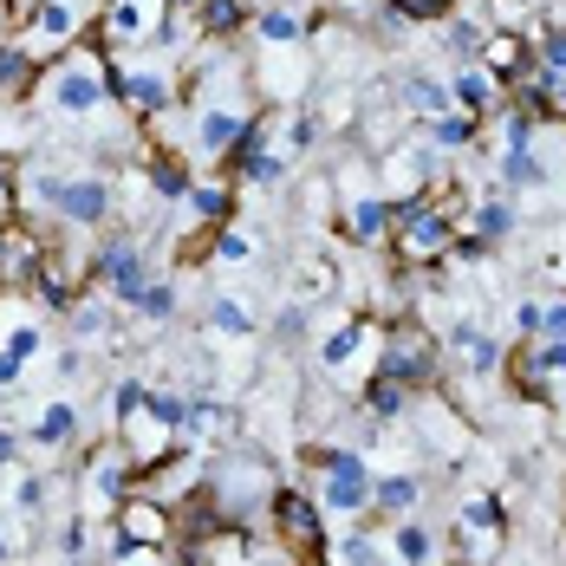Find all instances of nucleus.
Instances as JSON below:
<instances>
[{"label":"nucleus","mask_w":566,"mask_h":566,"mask_svg":"<svg viewBox=\"0 0 566 566\" xmlns=\"http://www.w3.org/2000/svg\"><path fill=\"white\" fill-rule=\"evenodd\" d=\"M117 98V59L105 53V40L98 46H85V40H72L53 65H40V112L53 117H98V105H112Z\"/></svg>","instance_id":"f257e3e1"},{"label":"nucleus","mask_w":566,"mask_h":566,"mask_svg":"<svg viewBox=\"0 0 566 566\" xmlns=\"http://www.w3.org/2000/svg\"><path fill=\"white\" fill-rule=\"evenodd\" d=\"M27 196L46 202L65 228H105L112 222V176L98 170H33Z\"/></svg>","instance_id":"f03ea898"},{"label":"nucleus","mask_w":566,"mask_h":566,"mask_svg":"<svg viewBox=\"0 0 566 566\" xmlns=\"http://www.w3.org/2000/svg\"><path fill=\"white\" fill-rule=\"evenodd\" d=\"M391 234H397V254H403L410 268H423V261H443V254H450L462 228H455L450 202H437L430 189H417V196H403V202H397Z\"/></svg>","instance_id":"7ed1b4c3"},{"label":"nucleus","mask_w":566,"mask_h":566,"mask_svg":"<svg viewBox=\"0 0 566 566\" xmlns=\"http://www.w3.org/2000/svg\"><path fill=\"white\" fill-rule=\"evenodd\" d=\"M85 286H105L112 300H137L144 286H150V254H144V241L137 234H105L98 248H92V281Z\"/></svg>","instance_id":"20e7f679"},{"label":"nucleus","mask_w":566,"mask_h":566,"mask_svg":"<svg viewBox=\"0 0 566 566\" xmlns=\"http://www.w3.org/2000/svg\"><path fill=\"white\" fill-rule=\"evenodd\" d=\"M170 0H105V53H130V46H157V33L170 27Z\"/></svg>","instance_id":"39448f33"},{"label":"nucleus","mask_w":566,"mask_h":566,"mask_svg":"<svg viewBox=\"0 0 566 566\" xmlns=\"http://www.w3.org/2000/svg\"><path fill=\"white\" fill-rule=\"evenodd\" d=\"M378 371L385 378H397V385H430V371H437V345H430V333H417V326H397L391 339L378 345Z\"/></svg>","instance_id":"423d86ee"},{"label":"nucleus","mask_w":566,"mask_h":566,"mask_svg":"<svg viewBox=\"0 0 566 566\" xmlns=\"http://www.w3.org/2000/svg\"><path fill=\"white\" fill-rule=\"evenodd\" d=\"M268 514H274V527H281L286 547H300V554H319V547H326L319 502H306L300 489H274V495H268Z\"/></svg>","instance_id":"0eeeda50"},{"label":"nucleus","mask_w":566,"mask_h":566,"mask_svg":"<svg viewBox=\"0 0 566 566\" xmlns=\"http://www.w3.org/2000/svg\"><path fill=\"white\" fill-rule=\"evenodd\" d=\"M85 27V0H33V20H27V46L33 53H65Z\"/></svg>","instance_id":"6e6552de"},{"label":"nucleus","mask_w":566,"mask_h":566,"mask_svg":"<svg viewBox=\"0 0 566 566\" xmlns=\"http://www.w3.org/2000/svg\"><path fill=\"white\" fill-rule=\"evenodd\" d=\"M241 130H248V112H241V105L196 92V150H202V157H228Z\"/></svg>","instance_id":"1a4fd4ad"},{"label":"nucleus","mask_w":566,"mask_h":566,"mask_svg":"<svg viewBox=\"0 0 566 566\" xmlns=\"http://www.w3.org/2000/svg\"><path fill=\"white\" fill-rule=\"evenodd\" d=\"M117 98H124L137 117H164L170 98H176V85H170L164 65H117Z\"/></svg>","instance_id":"9d476101"},{"label":"nucleus","mask_w":566,"mask_h":566,"mask_svg":"<svg viewBox=\"0 0 566 566\" xmlns=\"http://www.w3.org/2000/svg\"><path fill=\"white\" fill-rule=\"evenodd\" d=\"M72 443H78V403L72 397H46L33 410V423H27V450L59 455V450H72Z\"/></svg>","instance_id":"9b49d317"},{"label":"nucleus","mask_w":566,"mask_h":566,"mask_svg":"<svg viewBox=\"0 0 566 566\" xmlns=\"http://www.w3.org/2000/svg\"><path fill=\"white\" fill-rule=\"evenodd\" d=\"M371 489H378V475L365 469V462H345V469H326V482H319V509L333 514H358L371 509Z\"/></svg>","instance_id":"f8f14e48"},{"label":"nucleus","mask_w":566,"mask_h":566,"mask_svg":"<svg viewBox=\"0 0 566 566\" xmlns=\"http://www.w3.org/2000/svg\"><path fill=\"white\" fill-rule=\"evenodd\" d=\"M234 437V410L216 403V391L182 397V443H228Z\"/></svg>","instance_id":"ddd939ff"},{"label":"nucleus","mask_w":566,"mask_h":566,"mask_svg":"<svg viewBox=\"0 0 566 566\" xmlns=\"http://www.w3.org/2000/svg\"><path fill=\"white\" fill-rule=\"evenodd\" d=\"M391 222H397V202H385V196H352V202H345V234H352L358 248H385Z\"/></svg>","instance_id":"4468645a"},{"label":"nucleus","mask_w":566,"mask_h":566,"mask_svg":"<svg viewBox=\"0 0 566 566\" xmlns=\"http://www.w3.org/2000/svg\"><path fill=\"white\" fill-rule=\"evenodd\" d=\"M371 345H378V326H371V319H345V326H333V333L319 339V365H326V371H345V365H352L358 352H371Z\"/></svg>","instance_id":"2eb2a0df"},{"label":"nucleus","mask_w":566,"mask_h":566,"mask_svg":"<svg viewBox=\"0 0 566 566\" xmlns=\"http://www.w3.org/2000/svg\"><path fill=\"white\" fill-rule=\"evenodd\" d=\"M450 345L469 358V371H475V378L502 371V339H495V333H482L475 319H455V326H450Z\"/></svg>","instance_id":"dca6fc26"},{"label":"nucleus","mask_w":566,"mask_h":566,"mask_svg":"<svg viewBox=\"0 0 566 566\" xmlns=\"http://www.w3.org/2000/svg\"><path fill=\"white\" fill-rule=\"evenodd\" d=\"M40 78V53L27 40H0V98H20Z\"/></svg>","instance_id":"f3484780"},{"label":"nucleus","mask_w":566,"mask_h":566,"mask_svg":"<svg viewBox=\"0 0 566 566\" xmlns=\"http://www.w3.org/2000/svg\"><path fill=\"white\" fill-rule=\"evenodd\" d=\"M397 105H403V112H417V117L450 112V105H455V98H450V78H430V72H417V78H403V85H397Z\"/></svg>","instance_id":"a211bd4d"},{"label":"nucleus","mask_w":566,"mask_h":566,"mask_svg":"<svg viewBox=\"0 0 566 566\" xmlns=\"http://www.w3.org/2000/svg\"><path fill=\"white\" fill-rule=\"evenodd\" d=\"M248 27H254V40H261V46H306V27H300V13H293V7H261Z\"/></svg>","instance_id":"6ab92c4d"},{"label":"nucleus","mask_w":566,"mask_h":566,"mask_svg":"<svg viewBox=\"0 0 566 566\" xmlns=\"http://www.w3.org/2000/svg\"><path fill=\"white\" fill-rule=\"evenodd\" d=\"M423 130H430V144H437V150H469V144H475V130H482V117L462 112V105H450V112L430 117Z\"/></svg>","instance_id":"aec40b11"},{"label":"nucleus","mask_w":566,"mask_h":566,"mask_svg":"<svg viewBox=\"0 0 566 566\" xmlns=\"http://www.w3.org/2000/svg\"><path fill=\"white\" fill-rule=\"evenodd\" d=\"M502 182L509 189H547L554 182V164L527 144V150H502Z\"/></svg>","instance_id":"412c9836"},{"label":"nucleus","mask_w":566,"mask_h":566,"mask_svg":"<svg viewBox=\"0 0 566 566\" xmlns=\"http://www.w3.org/2000/svg\"><path fill=\"white\" fill-rule=\"evenodd\" d=\"M378 423H397V417H410V385H397V378H385V371H371V385H365V397H358Z\"/></svg>","instance_id":"4be33fe9"},{"label":"nucleus","mask_w":566,"mask_h":566,"mask_svg":"<svg viewBox=\"0 0 566 566\" xmlns=\"http://www.w3.org/2000/svg\"><path fill=\"white\" fill-rule=\"evenodd\" d=\"M450 98L462 105V112L482 117L489 105H495V72H489V65H462V72L450 78Z\"/></svg>","instance_id":"5701e85b"},{"label":"nucleus","mask_w":566,"mask_h":566,"mask_svg":"<svg viewBox=\"0 0 566 566\" xmlns=\"http://www.w3.org/2000/svg\"><path fill=\"white\" fill-rule=\"evenodd\" d=\"M482 65L495 72V85H514L521 72H534V65H527V46H521L514 33H495V40L482 46Z\"/></svg>","instance_id":"b1692460"},{"label":"nucleus","mask_w":566,"mask_h":566,"mask_svg":"<svg viewBox=\"0 0 566 566\" xmlns=\"http://www.w3.org/2000/svg\"><path fill=\"white\" fill-rule=\"evenodd\" d=\"M423 502V475H378V489H371V509L385 514H410Z\"/></svg>","instance_id":"393cba45"},{"label":"nucleus","mask_w":566,"mask_h":566,"mask_svg":"<svg viewBox=\"0 0 566 566\" xmlns=\"http://www.w3.org/2000/svg\"><path fill=\"white\" fill-rule=\"evenodd\" d=\"M196 20H202V33H209V40H228V33H241L254 13H248V0H202V7H196Z\"/></svg>","instance_id":"a878e982"},{"label":"nucleus","mask_w":566,"mask_h":566,"mask_svg":"<svg viewBox=\"0 0 566 566\" xmlns=\"http://www.w3.org/2000/svg\"><path fill=\"white\" fill-rule=\"evenodd\" d=\"M209 333H222V339H254V313H248L234 293H216V300H209Z\"/></svg>","instance_id":"bb28decb"},{"label":"nucleus","mask_w":566,"mask_h":566,"mask_svg":"<svg viewBox=\"0 0 566 566\" xmlns=\"http://www.w3.org/2000/svg\"><path fill=\"white\" fill-rule=\"evenodd\" d=\"M182 202H189V216H196V222H209V228H222L228 209H234V196H228L222 182H189V196H182Z\"/></svg>","instance_id":"cd10ccee"},{"label":"nucleus","mask_w":566,"mask_h":566,"mask_svg":"<svg viewBox=\"0 0 566 566\" xmlns=\"http://www.w3.org/2000/svg\"><path fill=\"white\" fill-rule=\"evenodd\" d=\"M391 560H403V566L437 560V534H430V527H417V521H403V527L391 534Z\"/></svg>","instance_id":"c85d7f7f"},{"label":"nucleus","mask_w":566,"mask_h":566,"mask_svg":"<svg viewBox=\"0 0 566 566\" xmlns=\"http://www.w3.org/2000/svg\"><path fill=\"white\" fill-rule=\"evenodd\" d=\"M144 182H150V196H164V202H182V196H189V170H182L176 157H150V164H144Z\"/></svg>","instance_id":"c756f323"},{"label":"nucleus","mask_w":566,"mask_h":566,"mask_svg":"<svg viewBox=\"0 0 566 566\" xmlns=\"http://www.w3.org/2000/svg\"><path fill=\"white\" fill-rule=\"evenodd\" d=\"M547 378H566V339H534V365H527V385L534 391L527 397H541Z\"/></svg>","instance_id":"7c9ffc66"},{"label":"nucleus","mask_w":566,"mask_h":566,"mask_svg":"<svg viewBox=\"0 0 566 566\" xmlns=\"http://www.w3.org/2000/svg\"><path fill=\"white\" fill-rule=\"evenodd\" d=\"M209 254H216L222 268H248V261H254V234L222 222V228H216V241H209Z\"/></svg>","instance_id":"2f4dec72"},{"label":"nucleus","mask_w":566,"mask_h":566,"mask_svg":"<svg viewBox=\"0 0 566 566\" xmlns=\"http://www.w3.org/2000/svg\"><path fill=\"white\" fill-rule=\"evenodd\" d=\"M514 228H521V209H514V202H482V209H475V234H482V241H509Z\"/></svg>","instance_id":"473e14b6"},{"label":"nucleus","mask_w":566,"mask_h":566,"mask_svg":"<svg viewBox=\"0 0 566 566\" xmlns=\"http://www.w3.org/2000/svg\"><path fill=\"white\" fill-rule=\"evenodd\" d=\"M85 489H92V502H124V462H117V455L92 462V469H85Z\"/></svg>","instance_id":"72a5a7b5"},{"label":"nucleus","mask_w":566,"mask_h":566,"mask_svg":"<svg viewBox=\"0 0 566 566\" xmlns=\"http://www.w3.org/2000/svg\"><path fill=\"white\" fill-rule=\"evenodd\" d=\"M124 534L150 547V541H164V534H170V521H164V509H144V502H130V509H124Z\"/></svg>","instance_id":"f704fd0d"},{"label":"nucleus","mask_w":566,"mask_h":566,"mask_svg":"<svg viewBox=\"0 0 566 566\" xmlns=\"http://www.w3.org/2000/svg\"><path fill=\"white\" fill-rule=\"evenodd\" d=\"M241 182H254V189H281V182H286V157H281V150L248 157V164H241Z\"/></svg>","instance_id":"c9c22d12"},{"label":"nucleus","mask_w":566,"mask_h":566,"mask_svg":"<svg viewBox=\"0 0 566 566\" xmlns=\"http://www.w3.org/2000/svg\"><path fill=\"white\" fill-rule=\"evenodd\" d=\"M502 521H509V514H502V502H495V495H475L469 509L455 514V527H469V534H489V527H502Z\"/></svg>","instance_id":"e433bc0d"},{"label":"nucleus","mask_w":566,"mask_h":566,"mask_svg":"<svg viewBox=\"0 0 566 566\" xmlns=\"http://www.w3.org/2000/svg\"><path fill=\"white\" fill-rule=\"evenodd\" d=\"M130 306H137L144 319H170V313H176V286L170 281H150L137 300H130Z\"/></svg>","instance_id":"4c0bfd02"},{"label":"nucleus","mask_w":566,"mask_h":566,"mask_svg":"<svg viewBox=\"0 0 566 566\" xmlns=\"http://www.w3.org/2000/svg\"><path fill=\"white\" fill-rule=\"evenodd\" d=\"M0 345H7V352H20V358H40V352H46V333H40L33 319H13V326L0 333Z\"/></svg>","instance_id":"58836bf2"},{"label":"nucleus","mask_w":566,"mask_h":566,"mask_svg":"<svg viewBox=\"0 0 566 566\" xmlns=\"http://www.w3.org/2000/svg\"><path fill=\"white\" fill-rule=\"evenodd\" d=\"M385 554H391V547H378L365 527H352V534L339 541V560H358V566H365V560H385Z\"/></svg>","instance_id":"ea45409f"},{"label":"nucleus","mask_w":566,"mask_h":566,"mask_svg":"<svg viewBox=\"0 0 566 566\" xmlns=\"http://www.w3.org/2000/svg\"><path fill=\"white\" fill-rule=\"evenodd\" d=\"M248 482H268V475H261V469H228V475H216L209 489H248ZM222 502H228V514L248 509V495H222Z\"/></svg>","instance_id":"a19ab883"},{"label":"nucleus","mask_w":566,"mask_h":566,"mask_svg":"<svg viewBox=\"0 0 566 566\" xmlns=\"http://www.w3.org/2000/svg\"><path fill=\"white\" fill-rule=\"evenodd\" d=\"M13 509H20V514L46 509V475H20V482H13Z\"/></svg>","instance_id":"79ce46f5"},{"label":"nucleus","mask_w":566,"mask_h":566,"mask_svg":"<svg viewBox=\"0 0 566 566\" xmlns=\"http://www.w3.org/2000/svg\"><path fill=\"white\" fill-rule=\"evenodd\" d=\"M534 59H541L547 72H566V27H547L541 46H534Z\"/></svg>","instance_id":"37998d69"},{"label":"nucleus","mask_w":566,"mask_h":566,"mask_svg":"<svg viewBox=\"0 0 566 566\" xmlns=\"http://www.w3.org/2000/svg\"><path fill=\"white\" fill-rule=\"evenodd\" d=\"M397 20H450V0H391Z\"/></svg>","instance_id":"c03bdc74"},{"label":"nucleus","mask_w":566,"mask_h":566,"mask_svg":"<svg viewBox=\"0 0 566 566\" xmlns=\"http://www.w3.org/2000/svg\"><path fill=\"white\" fill-rule=\"evenodd\" d=\"M286 137H293V150H313V144L326 137V124H319V112H300V117H293V130H286Z\"/></svg>","instance_id":"a18cd8bd"},{"label":"nucleus","mask_w":566,"mask_h":566,"mask_svg":"<svg viewBox=\"0 0 566 566\" xmlns=\"http://www.w3.org/2000/svg\"><path fill=\"white\" fill-rule=\"evenodd\" d=\"M27 365H33V358H20V352H7V345H0V391H20Z\"/></svg>","instance_id":"49530a36"},{"label":"nucleus","mask_w":566,"mask_h":566,"mask_svg":"<svg viewBox=\"0 0 566 566\" xmlns=\"http://www.w3.org/2000/svg\"><path fill=\"white\" fill-rule=\"evenodd\" d=\"M541 339H566V293L541 306Z\"/></svg>","instance_id":"de8ad7c7"},{"label":"nucleus","mask_w":566,"mask_h":566,"mask_svg":"<svg viewBox=\"0 0 566 566\" xmlns=\"http://www.w3.org/2000/svg\"><path fill=\"white\" fill-rule=\"evenodd\" d=\"M514 333H521V339H541V300H521V306H514Z\"/></svg>","instance_id":"09e8293b"},{"label":"nucleus","mask_w":566,"mask_h":566,"mask_svg":"<svg viewBox=\"0 0 566 566\" xmlns=\"http://www.w3.org/2000/svg\"><path fill=\"white\" fill-rule=\"evenodd\" d=\"M450 53L462 59V53H482V27H469V20H462V27H450Z\"/></svg>","instance_id":"8fccbe9b"},{"label":"nucleus","mask_w":566,"mask_h":566,"mask_svg":"<svg viewBox=\"0 0 566 566\" xmlns=\"http://www.w3.org/2000/svg\"><path fill=\"white\" fill-rule=\"evenodd\" d=\"M20 450H27V437L0 423V469H13V462H20Z\"/></svg>","instance_id":"3c124183"},{"label":"nucleus","mask_w":566,"mask_h":566,"mask_svg":"<svg viewBox=\"0 0 566 566\" xmlns=\"http://www.w3.org/2000/svg\"><path fill=\"white\" fill-rule=\"evenodd\" d=\"M274 333H281V339H293V333H306V306H300V300H293V306H286L281 319H274Z\"/></svg>","instance_id":"603ef678"},{"label":"nucleus","mask_w":566,"mask_h":566,"mask_svg":"<svg viewBox=\"0 0 566 566\" xmlns=\"http://www.w3.org/2000/svg\"><path fill=\"white\" fill-rule=\"evenodd\" d=\"M176 13H196V7H202V0H170Z\"/></svg>","instance_id":"864d4df0"},{"label":"nucleus","mask_w":566,"mask_h":566,"mask_svg":"<svg viewBox=\"0 0 566 566\" xmlns=\"http://www.w3.org/2000/svg\"><path fill=\"white\" fill-rule=\"evenodd\" d=\"M554 397H560V417H566V378H560V391H554Z\"/></svg>","instance_id":"5fc2aeb1"},{"label":"nucleus","mask_w":566,"mask_h":566,"mask_svg":"<svg viewBox=\"0 0 566 566\" xmlns=\"http://www.w3.org/2000/svg\"><path fill=\"white\" fill-rule=\"evenodd\" d=\"M7 554H13V547H7V541H0V560H7Z\"/></svg>","instance_id":"6e6d98bb"}]
</instances>
